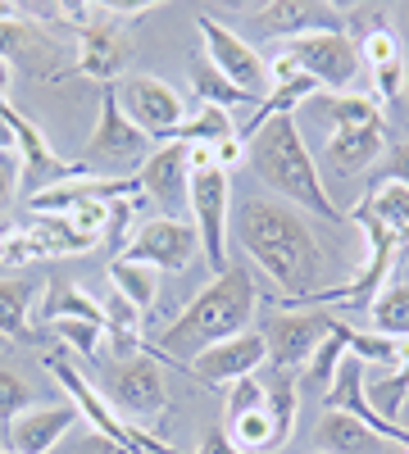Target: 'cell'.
<instances>
[{
  "instance_id": "obj_1",
  "label": "cell",
  "mask_w": 409,
  "mask_h": 454,
  "mask_svg": "<svg viewBox=\"0 0 409 454\" xmlns=\"http://www.w3.org/2000/svg\"><path fill=\"white\" fill-rule=\"evenodd\" d=\"M237 237L287 305L319 291L323 259H319V241L301 214H291L278 200L250 196V200H241V214H237Z\"/></svg>"
},
{
  "instance_id": "obj_2",
  "label": "cell",
  "mask_w": 409,
  "mask_h": 454,
  "mask_svg": "<svg viewBox=\"0 0 409 454\" xmlns=\"http://www.w3.org/2000/svg\"><path fill=\"white\" fill-rule=\"evenodd\" d=\"M255 305H259V286L246 269H232L218 273L187 309H182L164 332L155 346H146L160 364H192L196 355H205L209 346H218V340L228 336H241L250 332V318H255Z\"/></svg>"
},
{
  "instance_id": "obj_3",
  "label": "cell",
  "mask_w": 409,
  "mask_h": 454,
  "mask_svg": "<svg viewBox=\"0 0 409 454\" xmlns=\"http://www.w3.org/2000/svg\"><path fill=\"white\" fill-rule=\"evenodd\" d=\"M246 164L259 173V182H264V186H273L278 196L295 200L301 209H314L327 223H346V214L332 205V196H327L323 173H319V164L310 155L305 137H301L295 114H282V119L264 123L246 141Z\"/></svg>"
},
{
  "instance_id": "obj_4",
  "label": "cell",
  "mask_w": 409,
  "mask_h": 454,
  "mask_svg": "<svg viewBox=\"0 0 409 454\" xmlns=\"http://www.w3.org/2000/svg\"><path fill=\"white\" fill-rule=\"evenodd\" d=\"M42 368L55 377V382L64 387V395H68V404L78 409V419L100 436V441H109L119 454H177L173 445H164V441H155L146 427H128L114 409H109V400L87 382V377L73 368L68 359H59V355H42Z\"/></svg>"
},
{
  "instance_id": "obj_5",
  "label": "cell",
  "mask_w": 409,
  "mask_h": 454,
  "mask_svg": "<svg viewBox=\"0 0 409 454\" xmlns=\"http://www.w3.org/2000/svg\"><path fill=\"white\" fill-rule=\"evenodd\" d=\"M100 395L109 400V409L119 419H132L151 432V423L164 413L169 404V382H164V364L141 350L132 359H109L105 372H100Z\"/></svg>"
},
{
  "instance_id": "obj_6",
  "label": "cell",
  "mask_w": 409,
  "mask_h": 454,
  "mask_svg": "<svg viewBox=\"0 0 409 454\" xmlns=\"http://www.w3.org/2000/svg\"><path fill=\"white\" fill-rule=\"evenodd\" d=\"M187 209H192V227L201 237V254L209 263V273H228L232 254H228V223H232V177L205 168L192 173V192H187Z\"/></svg>"
},
{
  "instance_id": "obj_7",
  "label": "cell",
  "mask_w": 409,
  "mask_h": 454,
  "mask_svg": "<svg viewBox=\"0 0 409 454\" xmlns=\"http://www.w3.org/2000/svg\"><path fill=\"white\" fill-rule=\"evenodd\" d=\"M119 109L128 114V123L141 128L155 145L173 141L177 128L187 123V100H182L177 87H169L164 78H151V73H128L123 82H114Z\"/></svg>"
},
{
  "instance_id": "obj_8",
  "label": "cell",
  "mask_w": 409,
  "mask_h": 454,
  "mask_svg": "<svg viewBox=\"0 0 409 454\" xmlns=\"http://www.w3.org/2000/svg\"><path fill=\"white\" fill-rule=\"evenodd\" d=\"M295 68L305 73V78L319 82V91L327 96H337L355 82V73H359V42L342 27V32H305V36H295V42H282V51Z\"/></svg>"
},
{
  "instance_id": "obj_9",
  "label": "cell",
  "mask_w": 409,
  "mask_h": 454,
  "mask_svg": "<svg viewBox=\"0 0 409 454\" xmlns=\"http://www.w3.org/2000/svg\"><path fill=\"white\" fill-rule=\"evenodd\" d=\"M196 27H201V36H205V55H209V64H214L232 87H241L255 105L273 91V68H269V59L259 55L241 32H232L228 23H218L214 14H201Z\"/></svg>"
},
{
  "instance_id": "obj_10",
  "label": "cell",
  "mask_w": 409,
  "mask_h": 454,
  "mask_svg": "<svg viewBox=\"0 0 409 454\" xmlns=\"http://www.w3.org/2000/svg\"><path fill=\"white\" fill-rule=\"evenodd\" d=\"M132 51L137 46H132L128 23L100 5L96 19L87 27H78V64H73V78H91L100 87H114V82L128 78Z\"/></svg>"
},
{
  "instance_id": "obj_11",
  "label": "cell",
  "mask_w": 409,
  "mask_h": 454,
  "mask_svg": "<svg viewBox=\"0 0 409 454\" xmlns=\"http://www.w3.org/2000/svg\"><path fill=\"white\" fill-rule=\"evenodd\" d=\"M151 150H155V141L128 123L114 87H100V114L87 137V168H141L151 160Z\"/></svg>"
},
{
  "instance_id": "obj_12",
  "label": "cell",
  "mask_w": 409,
  "mask_h": 454,
  "mask_svg": "<svg viewBox=\"0 0 409 454\" xmlns=\"http://www.w3.org/2000/svg\"><path fill=\"white\" fill-rule=\"evenodd\" d=\"M332 318L327 309H278L269 323H264V346H269V364L273 368H287V372H301L314 350L332 336Z\"/></svg>"
},
{
  "instance_id": "obj_13",
  "label": "cell",
  "mask_w": 409,
  "mask_h": 454,
  "mask_svg": "<svg viewBox=\"0 0 409 454\" xmlns=\"http://www.w3.org/2000/svg\"><path fill=\"white\" fill-rule=\"evenodd\" d=\"M128 259L137 263H151L155 273H187L196 254H201V237H196V227L187 218H151V223H141L137 227V237L128 241L123 250Z\"/></svg>"
},
{
  "instance_id": "obj_14",
  "label": "cell",
  "mask_w": 409,
  "mask_h": 454,
  "mask_svg": "<svg viewBox=\"0 0 409 454\" xmlns=\"http://www.w3.org/2000/svg\"><path fill=\"white\" fill-rule=\"evenodd\" d=\"M269 364V346H264V332H241V336H228L218 340V346H209L205 355H196L192 364H182L192 377H201V382L209 387H232L241 382V377H255L259 368Z\"/></svg>"
},
{
  "instance_id": "obj_15",
  "label": "cell",
  "mask_w": 409,
  "mask_h": 454,
  "mask_svg": "<svg viewBox=\"0 0 409 454\" xmlns=\"http://www.w3.org/2000/svg\"><path fill=\"white\" fill-rule=\"evenodd\" d=\"M141 196H151L160 209H169V218H177L173 209H187V192H192V168H187V145L182 141H164L151 150V160L137 173Z\"/></svg>"
},
{
  "instance_id": "obj_16",
  "label": "cell",
  "mask_w": 409,
  "mask_h": 454,
  "mask_svg": "<svg viewBox=\"0 0 409 454\" xmlns=\"http://www.w3.org/2000/svg\"><path fill=\"white\" fill-rule=\"evenodd\" d=\"M250 27L264 42H295L305 32H342V19L314 0H273V5H259L250 14Z\"/></svg>"
},
{
  "instance_id": "obj_17",
  "label": "cell",
  "mask_w": 409,
  "mask_h": 454,
  "mask_svg": "<svg viewBox=\"0 0 409 454\" xmlns=\"http://www.w3.org/2000/svg\"><path fill=\"white\" fill-rule=\"evenodd\" d=\"M73 419H78V409H73L68 400L64 404H42V409H28L23 419H14L5 427L10 436V454H51L64 432L73 427Z\"/></svg>"
},
{
  "instance_id": "obj_18",
  "label": "cell",
  "mask_w": 409,
  "mask_h": 454,
  "mask_svg": "<svg viewBox=\"0 0 409 454\" xmlns=\"http://www.w3.org/2000/svg\"><path fill=\"white\" fill-rule=\"evenodd\" d=\"M387 150V128H350V132H332L327 141V173H364L368 164H378Z\"/></svg>"
},
{
  "instance_id": "obj_19",
  "label": "cell",
  "mask_w": 409,
  "mask_h": 454,
  "mask_svg": "<svg viewBox=\"0 0 409 454\" xmlns=\"http://www.w3.org/2000/svg\"><path fill=\"white\" fill-rule=\"evenodd\" d=\"M319 441H323V454H391L378 432H368L359 419H350L342 409H323Z\"/></svg>"
},
{
  "instance_id": "obj_20",
  "label": "cell",
  "mask_w": 409,
  "mask_h": 454,
  "mask_svg": "<svg viewBox=\"0 0 409 454\" xmlns=\"http://www.w3.org/2000/svg\"><path fill=\"white\" fill-rule=\"evenodd\" d=\"M42 323H59V318H83V323H96L105 327V305L96 295H87L83 286L73 282H46V295H42V314H36Z\"/></svg>"
},
{
  "instance_id": "obj_21",
  "label": "cell",
  "mask_w": 409,
  "mask_h": 454,
  "mask_svg": "<svg viewBox=\"0 0 409 454\" xmlns=\"http://www.w3.org/2000/svg\"><path fill=\"white\" fill-rule=\"evenodd\" d=\"M100 305H105V346L114 350L119 359L141 355V350H146V340H141V323H146V314H141L137 305H128L119 291L109 295V300H100Z\"/></svg>"
},
{
  "instance_id": "obj_22",
  "label": "cell",
  "mask_w": 409,
  "mask_h": 454,
  "mask_svg": "<svg viewBox=\"0 0 409 454\" xmlns=\"http://www.w3.org/2000/svg\"><path fill=\"white\" fill-rule=\"evenodd\" d=\"M319 100H323V114H327L332 132H350V128H387L378 96H359V91H337V96H327V91H323Z\"/></svg>"
},
{
  "instance_id": "obj_23",
  "label": "cell",
  "mask_w": 409,
  "mask_h": 454,
  "mask_svg": "<svg viewBox=\"0 0 409 454\" xmlns=\"http://www.w3.org/2000/svg\"><path fill=\"white\" fill-rule=\"evenodd\" d=\"M109 282H114V291L128 300V305H137L141 314L155 309V300H160V273L151 269V263H137V259L119 254L114 263H109Z\"/></svg>"
},
{
  "instance_id": "obj_24",
  "label": "cell",
  "mask_w": 409,
  "mask_h": 454,
  "mask_svg": "<svg viewBox=\"0 0 409 454\" xmlns=\"http://www.w3.org/2000/svg\"><path fill=\"white\" fill-rule=\"evenodd\" d=\"M32 305H36L32 282H0V336L5 340H36Z\"/></svg>"
},
{
  "instance_id": "obj_25",
  "label": "cell",
  "mask_w": 409,
  "mask_h": 454,
  "mask_svg": "<svg viewBox=\"0 0 409 454\" xmlns=\"http://www.w3.org/2000/svg\"><path fill=\"white\" fill-rule=\"evenodd\" d=\"M264 409L273 419V432H278V450L291 441V427H295V409H301V391H295V372L287 368H273L264 377Z\"/></svg>"
},
{
  "instance_id": "obj_26",
  "label": "cell",
  "mask_w": 409,
  "mask_h": 454,
  "mask_svg": "<svg viewBox=\"0 0 409 454\" xmlns=\"http://www.w3.org/2000/svg\"><path fill=\"white\" fill-rule=\"evenodd\" d=\"M28 232L42 241L46 259H55V254H83V250L96 246V241H87L64 214H32V218H28Z\"/></svg>"
},
{
  "instance_id": "obj_27",
  "label": "cell",
  "mask_w": 409,
  "mask_h": 454,
  "mask_svg": "<svg viewBox=\"0 0 409 454\" xmlns=\"http://www.w3.org/2000/svg\"><path fill=\"white\" fill-rule=\"evenodd\" d=\"M364 205L374 209V218L387 227L391 237H400V241L409 246V192H405V186H396V182H378L374 192L364 196Z\"/></svg>"
},
{
  "instance_id": "obj_28",
  "label": "cell",
  "mask_w": 409,
  "mask_h": 454,
  "mask_svg": "<svg viewBox=\"0 0 409 454\" xmlns=\"http://www.w3.org/2000/svg\"><path fill=\"white\" fill-rule=\"evenodd\" d=\"M368 318H374V332H382L391 340H409V282L382 286L378 300L368 305Z\"/></svg>"
},
{
  "instance_id": "obj_29",
  "label": "cell",
  "mask_w": 409,
  "mask_h": 454,
  "mask_svg": "<svg viewBox=\"0 0 409 454\" xmlns=\"http://www.w3.org/2000/svg\"><path fill=\"white\" fill-rule=\"evenodd\" d=\"M192 91H196V100L201 105H214V109H237V105H255L241 87H232L228 78H223V73L209 64V59H196L192 64Z\"/></svg>"
},
{
  "instance_id": "obj_30",
  "label": "cell",
  "mask_w": 409,
  "mask_h": 454,
  "mask_svg": "<svg viewBox=\"0 0 409 454\" xmlns=\"http://www.w3.org/2000/svg\"><path fill=\"white\" fill-rule=\"evenodd\" d=\"M228 137H237L232 114L228 109H214V105H201L196 114H187V123L177 128L173 141H182V145H218V141H228Z\"/></svg>"
},
{
  "instance_id": "obj_31",
  "label": "cell",
  "mask_w": 409,
  "mask_h": 454,
  "mask_svg": "<svg viewBox=\"0 0 409 454\" xmlns=\"http://www.w3.org/2000/svg\"><path fill=\"white\" fill-rule=\"evenodd\" d=\"M223 432H228V441L246 454H273L278 450V432H273V419L269 409H255V413H241V419L223 423Z\"/></svg>"
},
{
  "instance_id": "obj_32",
  "label": "cell",
  "mask_w": 409,
  "mask_h": 454,
  "mask_svg": "<svg viewBox=\"0 0 409 454\" xmlns=\"http://www.w3.org/2000/svg\"><path fill=\"white\" fill-rule=\"evenodd\" d=\"M368 391V404H374L387 423H396L400 419V409H405V400H409V340H405V359H400V368H391V372H382L374 387H364Z\"/></svg>"
},
{
  "instance_id": "obj_33",
  "label": "cell",
  "mask_w": 409,
  "mask_h": 454,
  "mask_svg": "<svg viewBox=\"0 0 409 454\" xmlns=\"http://www.w3.org/2000/svg\"><path fill=\"white\" fill-rule=\"evenodd\" d=\"M32 51H42V55H51V46L42 42V27H36L32 19H5L0 23V59H28Z\"/></svg>"
},
{
  "instance_id": "obj_34",
  "label": "cell",
  "mask_w": 409,
  "mask_h": 454,
  "mask_svg": "<svg viewBox=\"0 0 409 454\" xmlns=\"http://www.w3.org/2000/svg\"><path fill=\"white\" fill-rule=\"evenodd\" d=\"M46 250L28 232V223H0V263L10 269H28V263H42Z\"/></svg>"
},
{
  "instance_id": "obj_35",
  "label": "cell",
  "mask_w": 409,
  "mask_h": 454,
  "mask_svg": "<svg viewBox=\"0 0 409 454\" xmlns=\"http://www.w3.org/2000/svg\"><path fill=\"white\" fill-rule=\"evenodd\" d=\"M255 409H264V377H241V382L232 387H223V423H232L241 419V413H255Z\"/></svg>"
},
{
  "instance_id": "obj_36",
  "label": "cell",
  "mask_w": 409,
  "mask_h": 454,
  "mask_svg": "<svg viewBox=\"0 0 409 454\" xmlns=\"http://www.w3.org/2000/svg\"><path fill=\"white\" fill-rule=\"evenodd\" d=\"M32 409V387L23 382V372H14V368H0V423H14V419H23V413Z\"/></svg>"
},
{
  "instance_id": "obj_37",
  "label": "cell",
  "mask_w": 409,
  "mask_h": 454,
  "mask_svg": "<svg viewBox=\"0 0 409 454\" xmlns=\"http://www.w3.org/2000/svg\"><path fill=\"white\" fill-rule=\"evenodd\" d=\"M59 340H68L73 350H78L83 359H96V350L105 346V327L96 323H83V318H59V323H46Z\"/></svg>"
},
{
  "instance_id": "obj_38",
  "label": "cell",
  "mask_w": 409,
  "mask_h": 454,
  "mask_svg": "<svg viewBox=\"0 0 409 454\" xmlns=\"http://www.w3.org/2000/svg\"><path fill=\"white\" fill-rule=\"evenodd\" d=\"M342 359H346V346H342V340L337 336H327L323 340V346L314 350V359L305 364V382L310 387H332V382H337V368H342Z\"/></svg>"
},
{
  "instance_id": "obj_39",
  "label": "cell",
  "mask_w": 409,
  "mask_h": 454,
  "mask_svg": "<svg viewBox=\"0 0 409 454\" xmlns=\"http://www.w3.org/2000/svg\"><path fill=\"white\" fill-rule=\"evenodd\" d=\"M359 59L368 64V68H382V64H396L400 59V42L391 36V27H374L359 42Z\"/></svg>"
},
{
  "instance_id": "obj_40",
  "label": "cell",
  "mask_w": 409,
  "mask_h": 454,
  "mask_svg": "<svg viewBox=\"0 0 409 454\" xmlns=\"http://www.w3.org/2000/svg\"><path fill=\"white\" fill-rule=\"evenodd\" d=\"M378 182H396L409 192V141H396L382 150V164H378Z\"/></svg>"
},
{
  "instance_id": "obj_41",
  "label": "cell",
  "mask_w": 409,
  "mask_h": 454,
  "mask_svg": "<svg viewBox=\"0 0 409 454\" xmlns=\"http://www.w3.org/2000/svg\"><path fill=\"white\" fill-rule=\"evenodd\" d=\"M374 87H378V100H400V87H405V64H382L374 68Z\"/></svg>"
},
{
  "instance_id": "obj_42",
  "label": "cell",
  "mask_w": 409,
  "mask_h": 454,
  "mask_svg": "<svg viewBox=\"0 0 409 454\" xmlns=\"http://www.w3.org/2000/svg\"><path fill=\"white\" fill-rule=\"evenodd\" d=\"M241 160H246L241 137H228V141H218V145H214V168H218V173H232Z\"/></svg>"
},
{
  "instance_id": "obj_43",
  "label": "cell",
  "mask_w": 409,
  "mask_h": 454,
  "mask_svg": "<svg viewBox=\"0 0 409 454\" xmlns=\"http://www.w3.org/2000/svg\"><path fill=\"white\" fill-rule=\"evenodd\" d=\"M19 173H23L19 155H14V150H0V205H5V200L14 196V186H19Z\"/></svg>"
},
{
  "instance_id": "obj_44",
  "label": "cell",
  "mask_w": 409,
  "mask_h": 454,
  "mask_svg": "<svg viewBox=\"0 0 409 454\" xmlns=\"http://www.w3.org/2000/svg\"><path fill=\"white\" fill-rule=\"evenodd\" d=\"M192 454H246V450H237V445L228 441V432L214 427V432H205V441H201Z\"/></svg>"
},
{
  "instance_id": "obj_45",
  "label": "cell",
  "mask_w": 409,
  "mask_h": 454,
  "mask_svg": "<svg viewBox=\"0 0 409 454\" xmlns=\"http://www.w3.org/2000/svg\"><path fill=\"white\" fill-rule=\"evenodd\" d=\"M23 10L19 5H10V0H0V23H5V19H19Z\"/></svg>"
},
{
  "instance_id": "obj_46",
  "label": "cell",
  "mask_w": 409,
  "mask_h": 454,
  "mask_svg": "<svg viewBox=\"0 0 409 454\" xmlns=\"http://www.w3.org/2000/svg\"><path fill=\"white\" fill-rule=\"evenodd\" d=\"M0 150H14V132L5 123H0ZM14 155H19V150H14Z\"/></svg>"
},
{
  "instance_id": "obj_47",
  "label": "cell",
  "mask_w": 409,
  "mask_h": 454,
  "mask_svg": "<svg viewBox=\"0 0 409 454\" xmlns=\"http://www.w3.org/2000/svg\"><path fill=\"white\" fill-rule=\"evenodd\" d=\"M10 78H14V73H10V64H5V59H0V96H5V87H10Z\"/></svg>"
},
{
  "instance_id": "obj_48",
  "label": "cell",
  "mask_w": 409,
  "mask_h": 454,
  "mask_svg": "<svg viewBox=\"0 0 409 454\" xmlns=\"http://www.w3.org/2000/svg\"><path fill=\"white\" fill-rule=\"evenodd\" d=\"M396 23L405 27V36H409V5H396Z\"/></svg>"
},
{
  "instance_id": "obj_49",
  "label": "cell",
  "mask_w": 409,
  "mask_h": 454,
  "mask_svg": "<svg viewBox=\"0 0 409 454\" xmlns=\"http://www.w3.org/2000/svg\"><path fill=\"white\" fill-rule=\"evenodd\" d=\"M400 100L409 105V68H405V87H400Z\"/></svg>"
},
{
  "instance_id": "obj_50",
  "label": "cell",
  "mask_w": 409,
  "mask_h": 454,
  "mask_svg": "<svg viewBox=\"0 0 409 454\" xmlns=\"http://www.w3.org/2000/svg\"><path fill=\"white\" fill-rule=\"evenodd\" d=\"M0 454H10V450H0Z\"/></svg>"
},
{
  "instance_id": "obj_51",
  "label": "cell",
  "mask_w": 409,
  "mask_h": 454,
  "mask_svg": "<svg viewBox=\"0 0 409 454\" xmlns=\"http://www.w3.org/2000/svg\"><path fill=\"white\" fill-rule=\"evenodd\" d=\"M405 454H409V445H405Z\"/></svg>"
}]
</instances>
